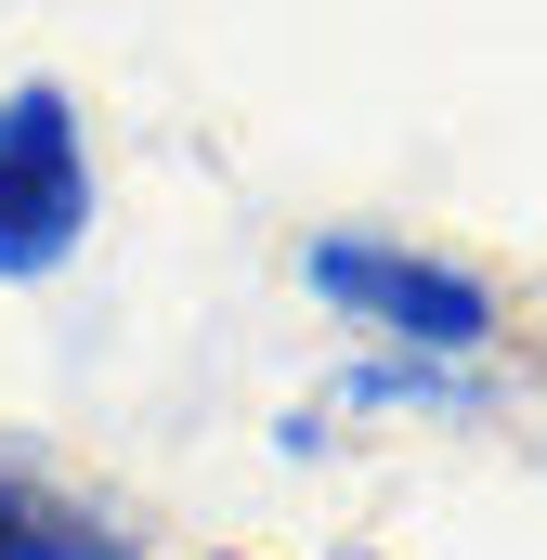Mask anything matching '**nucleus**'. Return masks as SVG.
Listing matches in <instances>:
<instances>
[{"label": "nucleus", "mask_w": 547, "mask_h": 560, "mask_svg": "<svg viewBox=\"0 0 547 560\" xmlns=\"http://www.w3.org/2000/svg\"><path fill=\"white\" fill-rule=\"evenodd\" d=\"M300 287H313L339 326H365L379 352H430V365H469V352H496V326H509V300L469 275V261L405 248V235H313V248H300Z\"/></svg>", "instance_id": "1"}, {"label": "nucleus", "mask_w": 547, "mask_h": 560, "mask_svg": "<svg viewBox=\"0 0 547 560\" xmlns=\"http://www.w3.org/2000/svg\"><path fill=\"white\" fill-rule=\"evenodd\" d=\"M0 560H143V548H131V522L105 495H79L66 469H39V456L0 443Z\"/></svg>", "instance_id": "3"}, {"label": "nucleus", "mask_w": 547, "mask_h": 560, "mask_svg": "<svg viewBox=\"0 0 547 560\" xmlns=\"http://www.w3.org/2000/svg\"><path fill=\"white\" fill-rule=\"evenodd\" d=\"M105 222V156L66 79L0 92V287H53Z\"/></svg>", "instance_id": "2"}]
</instances>
